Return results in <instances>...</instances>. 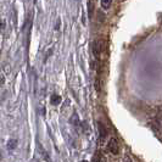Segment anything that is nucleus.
<instances>
[{
	"instance_id": "9d476101",
	"label": "nucleus",
	"mask_w": 162,
	"mask_h": 162,
	"mask_svg": "<svg viewBox=\"0 0 162 162\" xmlns=\"http://www.w3.org/2000/svg\"><path fill=\"white\" fill-rule=\"evenodd\" d=\"M110 5H111V0H105V1H101V6H103L104 9L109 7Z\"/></svg>"
},
{
	"instance_id": "f8f14e48",
	"label": "nucleus",
	"mask_w": 162,
	"mask_h": 162,
	"mask_svg": "<svg viewBox=\"0 0 162 162\" xmlns=\"http://www.w3.org/2000/svg\"><path fill=\"white\" fill-rule=\"evenodd\" d=\"M123 162H132V161H131V159H129V156H126V157L123 159Z\"/></svg>"
},
{
	"instance_id": "9b49d317",
	"label": "nucleus",
	"mask_w": 162,
	"mask_h": 162,
	"mask_svg": "<svg viewBox=\"0 0 162 162\" xmlns=\"http://www.w3.org/2000/svg\"><path fill=\"white\" fill-rule=\"evenodd\" d=\"M4 27H5V21H4V20H0V30H4Z\"/></svg>"
},
{
	"instance_id": "1a4fd4ad",
	"label": "nucleus",
	"mask_w": 162,
	"mask_h": 162,
	"mask_svg": "<svg viewBox=\"0 0 162 162\" xmlns=\"http://www.w3.org/2000/svg\"><path fill=\"white\" fill-rule=\"evenodd\" d=\"M16 145H17V140H16V139H11V140H9V143H7V147H9L10 150L15 149Z\"/></svg>"
},
{
	"instance_id": "7ed1b4c3",
	"label": "nucleus",
	"mask_w": 162,
	"mask_h": 162,
	"mask_svg": "<svg viewBox=\"0 0 162 162\" xmlns=\"http://www.w3.org/2000/svg\"><path fill=\"white\" fill-rule=\"evenodd\" d=\"M98 126H99V132H100V139H101V140H105V139H106V135H107V132H106V129H105V126H103L101 122H99Z\"/></svg>"
},
{
	"instance_id": "39448f33",
	"label": "nucleus",
	"mask_w": 162,
	"mask_h": 162,
	"mask_svg": "<svg viewBox=\"0 0 162 162\" xmlns=\"http://www.w3.org/2000/svg\"><path fill=\"white\" fill-rule=\"evenodd\" d=\"M71 123L73 124L74 127H78V126H79V118H78L76 112H74L73 115H72V117H71Z\"/></svg>"
},
{
	"instance_id": "6e6552de",
	"label": "nucleus",
	"mask_w": 162,
	"mask_h": 162,
	"mask_svg": "<svg viewBox=\"0 0 162 162\" xmlns=\"http://www.w3.org/2000/svg\"><path fill=\"white\" fill-rule=\"evenodd\" d=\"M93 10H94V2L93 1H88V15L89 18L93 17Z\"/></svg>"
},
{
	"instance_id": "f257e3e1",
	"label": "nucleus",
	"mask_w": 162,
	"mask_h": 162,
	"mask_svg": "<svg viewBox=\"0 0 162 162\" xmlns=\"http://www.w3.org/2000/svg\"><path fill=\"white\" fill-rule=\"evenodd\" d=\"M107 150L112 155H117L118 152H119V145H118V141L116 138H111L109 140V143H107Z\"/></svg>"
},
{
	"instance_id": "ddd939ff",
	"label": "nucleus",
	"mask_w": 162,
	"mask_h": 162,
	"mask_svg": "<svg viewBox=\"0 0 162 162\" xmlns=\"http://www.w3.org/2000/svg\"><path fill=\"white\" fill-rule=\"evenodd\" d=\"M81 162H88V161H81Z\"/></svg>"
},
{
	"instance_id": "f03ea898",
	"label": "nucleus",
	"mask_w": 162,
	"mask_h": 162,
	"mask_svg": "<svg viewBox=\"0 0 162 162\" xmlns=\"http://www.w3.org/2000/svg\"><path fill=\"white\" fill-rule=\"evenodd\" d=\"M103 49H104V42L101 39H98V40H95L93 43V53H94V55L96 58L100 55V53L103 51Z\"/></svg>"
},
{
	"instance_id": "20e7f679",
	"label": "nucleus",
	"mask_w": 162,
	"mask_h": 162,
	"mask_svg": "<svg viewBox=\"0 0 162 162\" xmlns=\"http://www.w3.org/2000/svg\"><path fill=\"white\" fill-rule=\"evenodd\" d=\"M105 157L103 156V154H101V151H96V154L94 155V157H93V162H105Z\"/></svg>"
},
{
	"instance_id": "0eeeda50",
	"label": "nucleus",
	"mask_w": 162,
	"mask_h": 162,
	"mask_svg": "<svg viewBox=\"0 0 162 162\" xmlns=\"http://www.w3.org/2000/svg\"><path fill=\"white\" fill-rule=\"evenodd\" d=\"M38 150L40 151V154H42V156H43V159H44V160H46L48 162H51L50 161V159H49V156H48V154H46L44 150H43L42 145H38Z\"/></svg>"
},
{
	"instance_id": "423d86ee",
	"label": "nucleus",
	"mask_w": 162,
	"mask_h": 162,
	"mask_svg": "<svg viewBox=\"0 0 162 162\" xmlns=\"http://www.w3.org/2000/svg\"><path fill=\"white\" fill-rule=\"evenodd\" d=\"M50 103L53 104V105H59L61 103V98H60L59 95H53L51 99H50Z\"/></svg>"
}]
</instances>
